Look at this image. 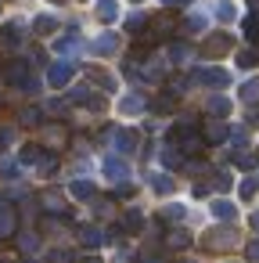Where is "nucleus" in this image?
Masks as SVG:
<instances>
[{
    "label": "nucleus",
    "mask_w": 259,
    "mask_h": 263,
    "mask_svg": "<svg viewBox=\"0 0 259 263\" xmlns=\"http://www.w3.org/2000/svg\"><path fill=\"white\" fill-rule=\"evenodd\" d=\"M248 123H255V126H259V108H255V112H248Z\"/></svg>",
    "instance_id": "c03bdc74"
},
{
    "label": "nucleus",
    "mask_w": 259,
    "mask_h": 263,
    "mask_svg": "<svg viewBox=\"0 0 259 263\" xmlns=\"http://www.w3.org/2000/svg\"><path fill=\"white\" fill-rule=\"evenodd\" d=\"M245 36H248V40L259 47V11H252V15L245 18Z\"/></svg>",
    "instance_id": "2eb2a0df"
},
{
    "label": "nucleus",
    "mask_w": 259,
    "mask_h": 263,
    "mask_svg": "<svg viewBox=\"0 0 259 263\" xmlns=\"http://www.w3.org/2000/svg\"><path fill=\"white\" fill-rule=\"evenodd\" d=\"M0 263H8V259H0Z\"/></svg>",
    "instance_id": "8fccbe9b"
},
{
    "label": "nucleus",
    "mask_w": 259,
    "mask_h": 263,
    "mask_svg": "<svg viewBox=\"0 0 259 263\" xmlns=\"http://www.w3.org/2000/svg\"><path fill=\"white\" fill-rule=\"evenodd\" d=\"M44 205L54 209V213H65V198L62 195H44Z\"/></svg>",
    "instance_id": "c756f323"
},
{
    "label": "nucleus",
    "mask_w": 259,
    "mask_h": 263,
    "mask_svg": "<svg viewBox=\"0 0 259 263\" xmlns=\"http://www.w3.org/2000/svg\"><path fill=\"white\" fill-rule=\"evenodd\" d=\"M22 40H26V26H22V22H8V26H4V44H8L11 51H18Z\"/></svg>",
    "instance_id": "0eeeda50"
},
{
    "label": "nucleus",
    "mask_w": 259,
    "mask_h": 263,
    "mask_svg": "<svg viewBox=\"0 0 259 263\" xmlns=\"http://www.w3.org/2000/svg\"><path fill=\"white\" fill-rule=\"evenodd\" d=\"M151 187H155L158 195H169V191H173V180L162 177V173H155V177H151Z\"/></svg>",
    "instance_id": "4be33fe9"
},
{
    "label": "nucleus",
    "mask_w": 259,
    "mask_h": 263,
    "mask_svg": "<svg viewBox=\"0 0 259 263\" xmlns=\"http://www.w3.org/2000/svg\"><path fill=\"white\" fill-rule=\"evenodd\" d=\"M119 108H123L126 116H137V112H144V98H141V94H126Z\"/></svg>",
    "instance_id": "ddd939ff"
},
{
    "label": "nucleus",
    "mask_w": 259,
    "mask_h": 263,
    "mask_svg": "<svg viewBox=\"0 0 259 263\" xmlns=\"http://www.w3.org/2000/svg\"><path fill=\"white\" fill-rule=\"evenodd\" d=\"M115 144H119V152H137L141 137H137L133 130H115Z\"/></svg>",
    "instance_id": "6e6552de"
},
{
    "label": "nucleus",
    "mask_w": 259,
    "mask_h": 263,
    "mask_svg": "<svg viewBox=\"0 0 259 263\" xmlns=\"http://www.w3.org/2000/svg\"><path fill=\"white\" fill-rule=\"evenodd\" d=\"M36 166H40V173H54V170H58V159L51 155V159H40Z\"/></svg>",
    "instance_id": "ea45409f"
},
{
    "label": "nucleus",
    "mask_w": 259,
    "mask_h": 263,
    "mask_svg": "<svg viewBox=\"0 0 259 263\" xmlns=\"http://www.w3.org/2000/svg\"><path fill=\"white\" fill-rule=\"evenodd\" d=\"M11 141H15V130H11V126H4V130H0V148H8Z\"/></svg>",
    "instance_id": "79ce46f5"
},
{
    "label": "nucleus",
    "mask_w": 259,
    "mask_h": 263,
    "mask_svg": "<svg viewBox=\"0 0 259 263\" xmlns=\"http://www.w3.org/2000/svg\"><path fill=\"white\" fill-rule=\"evenodd\" d=\"M234 245H237V231L234 227H212L205 234V249H212V252H227Z\"/></svg>",
    "instance_id": "f257e3e1"
},
{
    "label": "nucleus",
    "mask_w": 259,
    "mask_h": 263,
    "mask_svg": "<svg viewBox=\"0 0 259 263\" xmlns=\"http://www.w3.org/2000/svg\"><path fill=\"white\" fill-rule=\"evenodd\" d=\"M54 47H58L62 54H72V51H76V33H69V36H62V40H58Z\"/></svg>",
    "instance_id": "a878e982"
},
{
    "label": "nucleus",
    "mask_w": 259,
    "mask_h": 263,
    "mask_svg": "<svg viewBox=\"0 0 259 263\" xmlns=\"http://www.w3.org/2000/svg\"><path fill=\"white\" fill-rule=\"evenodd\" d=\"M237 65H241V69L259 65V51H241V54H237Z\"/></svg>",
    "instance_id": "b1692460"
},
{
    "label": "nucleus",
    "mask_w": 259,
    "mask_h": 263,
    "mask_svg": "<svg viewBox=\"0 0 259 263\" xmlns=\"http://www.w3.org/2000/svg\"><path fill=\"white\" fill-rule=\"evenodd\" d=\"M216 15H220L223 22H230V18H234V4H227V0H220V4H216Z\"/></svg>",
    "instance_id": "72a5a7b5"
},
{
    "label": "nucleus",
    "mask_w": 259,
    "mask_h": 263,
    "mask_svg": "<svg viewBox=\"0 0 259 263\" xmlns=\"http://www.w3.org/2000/svg\"><path fill=\"white\" fill-rule=\"evenodd\" d=\"M209 112H212V116H227V112H230V101H227V98H209Z\"/></svg>",
    "instance_id": "412c9836"
},
{
    "label": "nucleus",
    "mask_w": 259,
    "mask_h": 263,
    "mask_svg": "<svg viewBox=\"0 0 259 263\" xmlns=\"http://www.w3.org/2000/svg\"><path fill=\"white\" fill-rule=\"evenodd\" d=\"M173 4H187V0H173Z\"/></svg>",
    "instance_id": "49530a36"
},
{
    "label": "nucleus",
    "mask_w": 259,
    "mask_h": 263,
    "mask_svg": "<svg viewBox=\"0 0 259 263\" xmlns=\"http://www.w3.org/2000/svg\"><path fill=\"white\" fill-rule=\"evenodd\" d=\"M241 98H245V101H248V105H252V101H255V98H259V80H248V83H245V87H241Z\"/></svg>",
    "instance_id": "393cba45"
},
{
    "label": "nucleus",
    "mask_w": 259,
    "mask_h": 263,
    "mask_svg": "<svg viewBox=\"0 0 259 263\" xmlns=\"http://www.w3.org/2000/svg\"><path fill=\"white\" fill-rule=\"evenodd\" d=\"M141 223H144V216H141V209H130V213L123 216V227H126V231H141Z\"/></svg>",
    "instance_id": "6ab92c4d"
},
{
    "label": "nucleus",
    "mask_w": 259,
    "mask_h": 263,
    "mask_svg": "<svg viewBox=\"0 0 259 263\" xmlns=\"http://www.w3.org/2000/svg\"><path fill=\"white\" fill-rule=\"evenodd\" d=\"M252 227H255V231H259V213H255V216H252Z\"/></svg>",
    "instance_id": "a18cd8bd"
},
{
    "label": "nucleus",
    "mask_w": 259,
    "mask_h": 263,
    "mask_svg": "<svg viewBox=\"0 0 259 263\" xmlns=\"http://www.w3.org/2000/svg\"><path fill=\"white\" fill-rule=\"evenodd\" d=\"M169 58H173V62H187V58H191V47H187V44H173Z\"/></svg>",
    "instance_id": "bb28decb"
},
{
    "label": "nucleus",
    "mask_w": 259,
    "mask_h": 263,
    "mask_svg": "<svg viewBox=\"0 0 259 263\" xmlns=\"http://www.w3.org/2000/svg\"><path fill=\"white\" fill-rule=\"evenodd\" d=\"M133 4H141V0H133Z\"/></svg>",
    "instance_id": "09e8293b"
},
{
    "label": "nucleus",
    "mask_w": 259,
    "mask_h": 263,
    "mask_svg": "<svg viewBox=\"0 0 259 263\" xmlns=\"http://www.w3.org/2000/svg\"><path fill=\"white\" fill-rule=\"evenodd\" d=\"M97 18L101 22H115L119 18V4L115 0H97Z\"/></svg>",
    "instance_id": "1a4fd4ad"
},
{
    "label": "nucleus",
    "mask_w": 259,
    "mask_h": 263,
    "mask_svg": "<svg viewBox=\"0 0 259 263\" xmlns=\"http://www.w3.org/2000/svg\"><path fill=\"white\" fill-rule=\"evenodd\" d=\"M216 187H220V191H227V187H230V173H223V170H220V173H216Z\"/></svg>",
    "instance_id": "37998d69"
},
{
    "label": "nucleus",
    "mask_w": 259,
    "mask_h": 263,
    "mask_svg": "<svg viewBox=\"0 0 259 263\" xmlns=\"http://www.w3.org/2000/svg\"><path fill=\"white\" fill-rule=\"evenodd\" d=\"M194 80L205 83V87H227V83H230V76H227L223 69H202V72H194Z\"/></svg>",
    "instance_id": "423d86ee"
},
{
    "label": "nucleus",
    "mask_w": 259,
    "mask_h": 263,
    "mask_svg": "<svg viewBox=\"0 0 259 263\" xmlns=\"http://www.w3.org/2000/svg\"><path fill=\"white\" fill-rule=\"evenodd\" d=\"M26 166H33V162H40V148L36 144H29V148H22V155H18Z\"/></svg>",
    "instance_id": "cd10ccee"
},
{
    "label": "nucleus",
    "mask_w": 259,
    "mask_h": 263,
    "mask_svg": "<svg viewBox=\"0 0 259 263\" xmlns=\"http://www.w3.org/2000/svg\"><path fill=\"white\" fill-rule=\"evenodd\" d=\"M87 76H90L101 90H115V76H108V72H101V69H87Z\"/></svg>",
    "instance_id": "f8f14e48"
},
{
    "label": "nucleus",
    "mask_w": 259,
    "mask_h": 263,
    "mask_svg": "<svg viewBox=\"0 0 259 263\" xmlns=\"http://www.w3.org/2000/svg\"><path fill=\"white\" fill-rule=\"evenodd\" d=\"M47 144L58 152V148H65L69 144V134H65V126H47Z\"/></svg>",
    "instance_id": "9b49d317"
},
{
    "label": "nucleus",
    "mask_w": 259,
    "mask_h": 263,
    "mask_svg": "<svg viewBox=\"0 0 259 263\" xmlns=\"http://www.w3.org/2000/svg\"><path fill=\"white\" fill-rule=\"evenodd\" d=\"M202 29H205V18H202V15L184 18V33H202Z\"/></svg>",
    "instance_id": "5701e85b"
},
{
    "label": "nucleus",
    "mask_w": 259,
    "mask_h": 263,
    "mask_svg": "<svg viewBox=\"0 0 259 263\" xmlns=\"http://www.w3.org/2000/svg\"><path fill=\"white\" fill-rule=\"evenodd\" d=\"M69 80H72V65H69V62H54V65L47 69V83H51V87H65Z\"/></svg>",
    "instance_id": "39448f33"
},
{
    "label": "nucleus",
    "mask_w": 259,
    "mask_h": 263,
    "mask_svg": "<svg viewBox=\"0 0 259 263\" xmlns=\"http://www.w3.org/2000/svg\"><path fill=\"white\" fill-rule=\"evenodd\" d=\"M184 205H169V209H162V220H184Z\"/></svg>",
    "instance_id": "e433bc0d"
},
{
    "label": "nucleus",
    "mask_w": 259,
    "mask_h": 263,
    "mask_svg": "<svg viewBox=\"0 0 259 263\" xmlns=\"http://www.w3.org/2000/svg\"><path fill=\"white\" fill-rule=\"evenodd\" d=\"M105 173L123 184V180H126V162H123V159H108V162H105Z\"/></svg>",
    "instance_id": "4468645a"
},
{
    "label": "nucleus",
    "mask_w": 259,
    "mask_h": 263,
    "mask_svg": "<svg viewBox=\"0 0 259 263\" xmlns=\"http://www.w3.org/2000/svg\"><path fill=\"white\" fill-rule=\"evenodd\" d=\"M212 216L216 220H234V205L230 202H212Z\"/></svg>",
    "instance_id": "a211bd4d"
},
{
    "label": "nucleus",
    "mask_w": 259,
    "mask_h": 263,
    "mask_svg": "<svg viewBox=\"0 0 259 263\" xmlns=\"http://www.w3.org/2000/svg\"><path fill=\"white\" fill-rule=\"evenodd\" d=\"M54 4H62V0H54Z\"/></svg>",
    "instance_id": "de8ad7c7"
},
{
    "label": "nucleus",
    "mask_w": 259,
    "mask_h": 263,
    "mask_svg": "<svg viewBox=\"0 0 259 263\" xmlns=\"http://www.w3.org/2000/svg\"><path fill=\"white\" fill-rule=\"evenodd\" d=\"M230 47H234V40H230L227 33H212V36L202 44V54H205V58H223Z\"/></svg>",
    "instance_id": "f03ea898"
},
{
    "label": "nucleus",
    "mask_w": 259,
    "mask_h": 263,
    "mask_svg": "<svg viewBox=\"0 0 259 263\" xmlns=\"http://www.w3.org/2000/svg\"><path fill=\"white\" fill-rule=\"evenodd\" d=\"M245 256H248L252 263H259V238H255V241H248V249H245Z\"/></svg>",
    "instance_id": "a19ab883"
},
{
    "label": "nucleus",
    "mask_w": 259,
    "mask_h": 263,
    "mask_svg": "<svg viewBox=\"0 0 259 263\" xmlns=\"http://www.w3.org/2000/svg\"><path fill=\"white\" fill-rule=\"evenodd\" d=\"M72 195H76V198H94V187H90V180H79V184H72Z\"/></svg>",
    "instance_id": "c85d7f7f"
},
{
    "label": "nucleus",
    "mask_w": 259,
    "mask_h": 263,
    "mask_svg": "<svg viewBox=\"0 0 259 263\" xmlns=\"http://www.w3.org/2000/svg\"><path fill=\"white\" fill-rule=\"evenodd\" d=\"M162 162H166V166H180V152H176V148L169 144V148L162 152Z\"/></svg>",
    "instance_id": "c9c22d12"
},
{
    "label": "nucleus",
    "mask_w": 259,
    "mask_h": 263,
    "mask_svg": "<svg viewBox=\"0 0 259 263\" xmlns=\"http://www.w3.org/2000/svg\"><path fill=\"white\" fill-rule=\"evenodd\" d=\"M15 231V213H0V238Z\"/></svg>",
    "instance_id": "7c9ffc66"
},
{
    "label": "nucleus",
    "mask_w": 259,
    "mask_h": 263,
    "mask_svg": "<svg viewBox=\"0 0 259 263\" xmlns=\"http://www.w3.org/2000/svg\"><path fill=\"white\" fill-rule=\"evenodd\" d=\"M22 123H26V126H36V123H40V112H36V108H26V112H22Z\"/></svg>",
    "instance_id": "58836bf2"
},
{
    "label": "nucleus",
    "mask_w": 259,
    "mask_h": 263,
    "mask_svg": "<svg viewBox=\"0 0 259 263\" xmlns=\"http://www.w3.org/2000/svg\"><path fill=\"white\" fill-rule=\"evenodd\" d=\"M18 245L26 252H36V234H18Z\"/></svg>",
    "instance_id": "4c0bfd02"
},
{
    "label": "nucleus",
    "mask_w": 259,
    "mask_h": 263,
    "mask_svg": "<svg viewBox=\"0 0 259 263\" xmlns=\"http://www.w3.org/2000/svg\"><path fill=\"white\" fill-rule=\"evenodd\" d=\"M187 241H191V234H187V231H173V234H169V245H173V249H184Z\"/></svg>",
    "instance_id": "473e14b6"
},
{
    "label": "nucleus",
    "mask_w": 259,
    "mask_h": 263,
    "mask_svg": "<svg viewBox=\"0 0 259 263\" xmlns=\"http://www.w3.org/2000/svg\"><path fill=\"white\" fill-rule=\"evenodd\" d=\"M79 238H83V245H101L105 241L101 227H79Z\"/></svg>",
    "instance_id": "dca6fc26"
},
{
    "label": "nucleus",
    "mask_w": 259,
    "mask_h": 263,
    "mask_svg": "<svg viewBox=\"0 0 259 263\" xmlns=\"http://www.w3.org/2000/svg\"><path fill=\"white\" fill-rule=\"evenodd\" d=\"M173 105H176V101H173V94H162V98L155 101V112H173Z\"/></svg>",
    "instance_id": "f704fd0d"
},
{
    "label": "nucleus",
    "mask_w": 259,
    "mask_h": 263,
    "mask_svg": "<svg viewBox=\"0 0 259 263\" xmlns=\"http://www.w3.org/2000/svg\"><path fill=\"white\" fill-rule=\"evenodd\" d=\"M4 80H8L11 87H22V83H26L29 90H36V83L29 80V69H26V62H8V65H4Z\"/></svg>",
    "instance_id": "7ed1b4c3"
},
{
    "label": "nucleus",
    "mask_w": 259,
    "mask_h": 263,
    "mask_svg": "<svg viewBox=\"0 0 259 263\" xmlns=\"http://www.w3.org/2000/svg\"><path fill=\"white\" fill-rule=\"evenodd\" d=\"M54 29H58V18H51V15H40V18H36V33H40V36L54 33Z\"/></svg>",
    "instance_id": "f3484780"
},
{
    "label": "nucleus",
    "mask_w": 259,
    "mask_h": 263,
    "mask_svg": "<svg viewBox=\"0 0 259 263\" xmlns=\"http://www.w3.org/2000/svg\"><path fill=\"white\" fill-rule=\"evenodd\" d=\"M126 29H130V33H144V29H148V18L137 11V15H130V18H126Z\"/></svg>",
    "instance_id": "aec40b11"
},
{
    "label": "nucleus",
    "mask_w": 259,
    "mask_h": 263,
    "mask_svg": "<svg viewBox=\"0 0 259 263\" xmlns=\"http://www.w3.org/2000/svg\"><path fill=\"white\" fill-rule=\"evenodd\" d=\"M255 191H259V180H255V177H248V180H241V198H252Z\"/></svg>",
    "instance_id": "2f4dec72"
},
{
    "label": "nucleus",
    "mask_w": 259,
    "mask_h": 263,
    "mask_svg": "<svg viewBox=\"0 0 259 263\" xmlns=\"http://www.w3.org/2000/svg\"><path fill=\"white\" fill-rule=\"evenodd\" d=\"M90 51H94V54H101V58H108V54H115V51H119V36H115V33H101V36L90 44Z\"/></svg>",
    "instance_id": "20e7f679"
},
{
    "label": "nucleus",
    "mask_w": 259,
    "mask_h": 263,
    "mask_svg": "<svg viewBox=\"0 0 259 263\" xmlns=\"http://www.w3.org/2000/svg\"><path fill=\"white\" fill-rule=\"evenodd\" d=\"M202 141H209V144L227 141V126H223V123H209V126H205V134H202Z\"/></svg>",
    "instance_id": "9d476101"
}]
</instances>
